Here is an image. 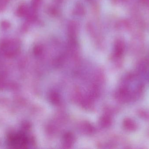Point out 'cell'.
Listing matches in <instances>:
<instances>
[{
  "mask_svg": "<svg viewBox=\"0 0 149 149\" xmlns=\"http://www.w3.org/2000/svg\"><path fill=\"white\" fill-rule=\"evenodd\" d=\"M26 139L24 136L21 134L13 135L9 138L10 144L14 148H24L26 144Z\"/></svg>",
  "mask_w": 149,
  "mask_h": 149,
  "instance_id": "1",
  "label": "cell"
}]
</instances>
